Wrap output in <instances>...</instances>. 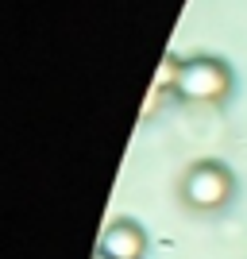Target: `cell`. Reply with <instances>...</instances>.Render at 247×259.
<instances>
[{"instance_id":"4","label":"cell","mask_w":247,"mask_h":259,"mask_svg":"<svg viewBox=\"0 0 247 259\" xmlns=\"http://www.w3.org/2000/svg\"><path fill=\"white\" fill-rule=\"evenodd\" d=\"M93 259H105V255H93Z\"/></svg>"},{"instance_id":"2","label":"cell","mask_w":247,"mask_h":259,"mask_svg":"<svg viewBox=\"0 0 247 259\" xmlns=\"http://www.w3.org/2000/svg\"><path fill=\"white\" fill-rule=\"evenodd\" d=\"M236 197V174L220 159H197L182 174V201L193 213H220Z\"/></svg>"},{"instance_id":"3","label":"cell","mask_w":247,"mask_h":259,"mask_svg":"<svg viewBox=\"0 0 247 259\" xmlns=\"http://www.w3.org/2000/svg\"><path fill=\"white\" fill-rule=\"evenodd\" d=\"M147 251V228L131 217H116L112 225L101 232V251L105 259H143Z\"/></svg>"},{"instance_id":"1","label":"cell","mask_w":247,"mask_h":259,"mask_svg":"<svg viewBox=\"0 0 247 259\" xmlns=\"http://www.w3.org/2000/svg\"><path fill=\"white\" fill-rule=\"evenodd\" d=\"M166 81H170L174 97L189 101V105H224L232 97V66L213 54H197L185 62H166Z\"/></svg>"}]
</instances>
